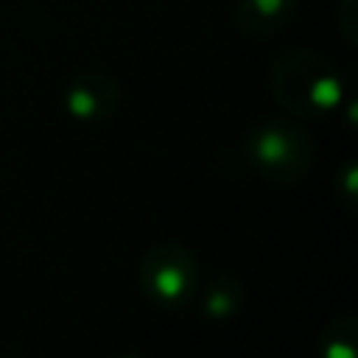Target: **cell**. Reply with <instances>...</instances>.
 Returning <instances> with one entry per match:
<instances>
[{
    "label": "cell",
    "instance_id": "1",
    "mask_svg": "<svg viewBox=\"0 0 358 358\" xmlns=\"http://www.w3.org/2000/svg\"><path fill=\"white\" fill-rule=\"evenodd\" d=\"M271 98L294 117H324L344 101V78L338 67L319 50H282L266 76Z\"/></svg>",
    "mask_w": 358,
    "mask_h": 358
},
{
    "label": "cell",
    "instance_id": "2",
    "mask_svg": "<svg viewBox=\"0 0 358 358\" xmlns=\"http://www.w3.org/2000/svg\"><path fill=\"white\" fill-rule=\"evenodd\" d=\"M316 143L305 126L291 117L255 123L243 137L246 165L271 185H296L313 168Z\"/></svg>",
    "mask_w": 358,
    "mask_h": 358
},
{
    "label": "cell",
    "instance_id": "3",
    "mask_svg": "<svg viewBox=\"0 0 358 358\" xmlns=\"http://www.w3.org/2000/svg\"><path fill=\"white\" fill-rule=\"evenodd\" d=\"M140 291L162 310L187 308L201 288V266L196 255L176 241L154 243L137 268Z\"/></svg>",
    "mask_w": 358,
    "mask_h": 358
},
{
    "label": "cell",
    "instance_id": "4",
    "mask_svg": "<svg viewBox=\"0 0 358 358\" xmlns=\"http://www.w3.org/2000/svg\"><path fill=\"white\" fill-rule=\"evenodd\" d=\"M123 90L115 76L101 70L76 73L62 92L64 112L78 123H103L120 109Z\"/></svg>",
    "mask_w": 358,
    "mask_h": 358
},
{
    "label": "cell",
    "instance_id": "5",
    "mask_svg": "<svg viewBox=\"0 0 358 358\" xmlns=\"http://www.w3.org/2000/svg\"><path fill=\"white\" fill-rule=\"evenodd\" d=\"M299 0H238L232 20L246 36H271L294 22Z\"/></svg>",
    "mask_w": 358,
    "mask_h": 358
},
{
    "label": "cell",
    "instance_id": "6",
    "mask_svg": "<svg viewBox=\"0 0 358 358\" xmlns=\"http://www.w3.org/2000/svg\"><path fill=\"white\" fill-rule=\"evenodd\" d=\"M196 296L207 319L224 322L241 313V308L246 305V285L232 274H215L204 288H199Z\"/></svg>",
    "mask_w": 358,
    "mask_h": 358
},
{
    "label": "cell",
    "instance_id": "7",
    "mask_svg": "<svg viewBox=\"0 0 358 358\" xmlns=\"http://www.w3.org/2000/svg\"><path fill=\"white\" fill-rule=\"evenodd\" d=\"M358 355V319L352 313L336 316L319 336L316 358H355Z\"/></svg>",
    "mask_w": 358,
    "mask_h": 358
},
{
    "label": "cell",
    "instance_id": "8",
    "mask_svg": "<svg viewBox=\"0 0 358 358\" xmlns=\"http://www.w3.org/2000/svg\"><path fill=\"white\" fill-rule=\"evenodd\" d=\"M336 196L338 201L352 213L355 210V196H358V165L350 159L341 165V171L336 173Z\"/></svg>",
    "mask_w": 358,
    "mask_h": 358
},
{
    "label": "cell",
    "instance_id": "9",
    "mask_svg": "<svg viewBox=\"0 0 358 358\" xmlns=\"http://www.w3.org/2000/svg\"><path fill=\"white\" fill-rule=\"evenodd\" d=\"M336 28L347 39V45H355V34H358V0H338L336 3Z\"/></svg>",
    "mask_w": 358,
    "mask_h": 358
},
{
    "label": "cell",
    "instance_id": "10",
    "mask_svg": "<svg viewBox=\"0 0 358 358\" xmlns=\"http://www.w3.org/2000/svg\"><path fill=\"white\" fill-rule=\"evenodd\" d=\"M115 358H140V355H115Z\"/></svg>",
    "mask_w": 358,
    "mask_h": 358
},
{
    "label": "cell",
    "instance_id": "11",
    "mask_svg": "<svg viewBox=\"0 0 358 358\" xmlns=\"http://www.w3.org/2000/svg\"><path fill=\"white\" fill-rule=\"evenodd\" d=\"M0 358H11V355H0Z\"/></svg>",
    "mask_w": 358,
    "mask_h": 358
}]
</instances>
